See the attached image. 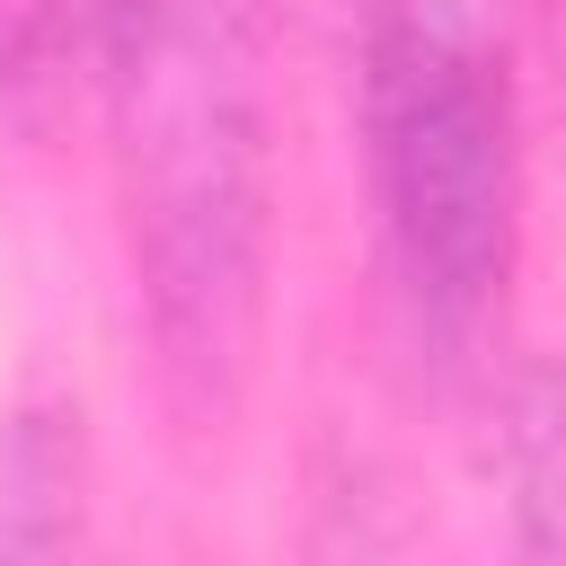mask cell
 Returning a JSON list of instances; mask_svg holds the SVG:
<instances>
[{
	"mask_svg": "<svg viewBox=\"0 0 566 566\" xmlns=\"http://www.w3.org/2000/svg\"><path fill=\"white\" fill-rule=\"evenodd\" d=\"M106 124L159 371L221 416L265 310V97L230 0H106Z\"/></svg>",
	"mask_w": 566,
	"mask_h": 566,
	"instance_id": "cell-1",
	"label": "cell"
},
{
	"mask_svg": "<svg viewBox=\"0 0 566 566\" xmlns=\"http://www.w3.org/2000/svg\"><path fill=\"white\" fill-rule=\"evenodd\" d=\"M363 124H371V186L389 256L416 292V310L460 336L495 310L513 265V88L504 62L451 18V9H389L363 71Z\"/></svg>",
	"mask_w": 566,
	"mask_h": 566,
	"instance_id": "cell-2",
	"label": "cell"
},
{
	"mask_svg": "<svg viewBox=\"0 0 566 566\" xmlns=\"http://www.w3.org/2000/svg\"><path fill=\"white\" fill-rule=\"evenodd\" d=\"M80 522L71 442L53 416H18L0 433V566H53Z\"/></svg>",
	"mask_w": 566,
	"mask_h": 566,
	"instance_id": "cell-3",
	"label": "cell"
},
{
	"mask_svg": "<svg viewBox=\"0 0 566 566\" xmlns=\"http://www.w3.org/2000/svg\"><path fill=\"white\" fill-rule=\"evenodd\" d=\"M513 522L522 566H566V371H531L513 398Z\"/></svg>",
	"mask_w": 566,
	"mask_h": 566,
	"instance_id": "cell-4",
	"label": "cell"
}]
</instances>
